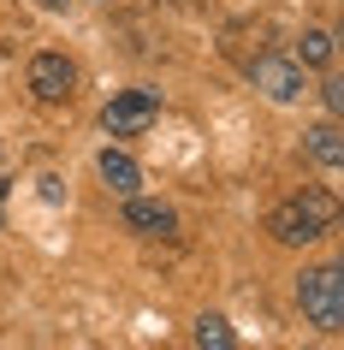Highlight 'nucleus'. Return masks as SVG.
<instances>
[{
    "label": "nucleus",
    "mask_w": 344,
    "mask_h": 350,
    "mask_svg": "<svg viewBox=\"0 0 344 350\" xmlns=\"http://www.w3.org/2000/svg\"><path fill=\"white\" fill-rule=\"evenodd\" d=\"M332 220H339V202L321 196V190H303V196H291V202H279L267 214V232L279 243H315L332 232Z\"/></svg>",
    "instance_id": "nucleus-1"
},
{
    "label": "nucleus",
    "mask_w": 344,
    "mask_h": 350,
    "mask_svg": "<svg viewBox=\"0 0 344 350\" xmlns=\"http://www.w3.org/2000/svg\"><path fill=\"white\" fill-rule=\"evenodd\" d=\"M297 303H303L308 327H321L326 338L344 332V273L339 267H308V273L297 279Z\"/></svg>",
    "instance_id": "nucleus-2"
},
{
    "label": "nucleus",
    "mask_w": 344,
    "mask_h": 350,
    "mask_svg": "<svg viewBox=\"0 0 344 350\" xmlns=\"http://www.w3.org/2000/svg\"><path fill=\"white\" fill-rule=\"evenodd\" d=\"M155 113H161V95L155 90H125V95L107 101L101 125H107V137H143V131L155 125Z\"/></svg>",
    "instance_id": "nucleus-3"
},
{
    "label": "nucleus",
    "mask_w": 344,
    "mask_h": 350,
    "mask_svg": "<svg viewBox=\"0 0 344 350\" xmlns=\"http://www.w3.org/2000/svg\"><path fill=\"white\" fill-rule=\"evenodd\" d=\"M250 83L267 95V101H297V95H303V66H297V59H279V54H261L250 66Z\"/></svg>",
    "instance_id": "nucleus-4"
},
{
    "label": "nucleus",
    "mask_w": 344,
    "mask_h": 350,
    "mask_svg": "<svg viewBox=\"0 0 344 350\" xmlns=\"http://www.w3.org/2000/svg\"><path fill=\"white\" fill-rule=\"evenodd\" d=\"M77 90V66L66 54H36L30 59V95L36 101H66Z\"/></svg>",
    "instance_id": "nucleus-5"
},
{
    "label": "nucleus",
    "mask_w": 344,
    "mask_h": 350,
    "mask_svg": "<svg viewBox=\"0 0 344 350\" xmlns=\"http://www.w3.org/2000/svg\"><path fill=\"white\" fill-rule=\"evenodd\" d=\"M101 185L113 190V196H137V190H143V166L131 161L125 148H101Z\"/></svg>",
    "instance_id": "nucleus-6"
},
{
    "label": "nucleus",
    "mask_w": 344,
    "mask_h": 350,
    "mask_svg": "<svg viewBox=\"0 0 344 350\" xmlns=\"http://www.w3.org/2000/svg\"><path fill=\"white\" fill-rule=\"evenodd\" d=\"M125 226L143 232V238H155V232H172L178 214H172L166 202H148V196H125Z\"/></svg>",
    "instance_id": "nucleus-7"
},
{
    "label": "nucleus",
    "mask_w": 344,
    "mask_h": 350,
    "mask_svg": "<svg viewBox=\"0 0 344 350\" xmlns=\"http://www.w3.org/2000/svg\"><path fill=\"white\" fill-rule=\"evenodd\" d=\"M308 154L326 166V172H339L344 166V143H339V125H315L308 131Z\"/></svg>",
    "instance_id": "nucleus-8"
},
{
    "label": "nucleus",
    "mask_w": 344,
    "mask_h": 350,
    "mask_svg": "<svg viewBox=\"0 0 344 350\" xmlns=\"http://www.w3.org/2000/svg\"><path fill=\"white\" fill-rule=\"evenodd\" d=\"M196 345L202 350H232V327H226L220 314H202L196 321Z\"/></svg>",
    "instance_id": "nucleus-9"
},
{
    "label": "nucleus",
    "mask_w": 344,
    "mask_h": 350,
    "mask_svg": "<svg viewBox=\"0 0 344 350\" xmlns=\"http://www.w3.org/2000/svg\"><path fill=\"white\" fill-rule=\"evenodd\" d=\"M297 66H332V36L326 30H308L303 48H297Z\"/></svg>",
    "instance_id": "nucleus-10"
},
{
    "label": "nucleus",
    "mask_w": 344,
    "mask_h": 350,
    "mask_svg": "<svg viewBox=\"0 0 344 350\" xmlns=\"http://www.w3.org/2000/svg\"><path fill=\"white\" fill-rule=\"evenodd\" d=\"M321 101H326V113H339L344 107V90H339V83H321Z\"/></svg>",
    "instance_id": "nucleus-11"
},
{
    "label": "nucleus",
    "mask_w": 344,
    "mask_h": 350,
    "mask_svg": "<svg viewBox=\"0 0 344 350\" xmlns=\"http://www.w3.org/2000/svg\"><path fill=\"white\" fill-rule=\"evenodd\" d=\"M6 190H12V185H6V178H0V220H6Z\"/></svg>",
    "instance_id": "nucleus-12"
}]
</instances>
